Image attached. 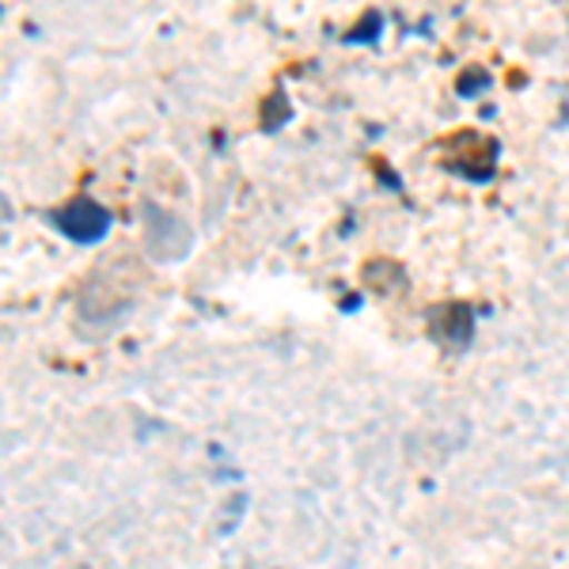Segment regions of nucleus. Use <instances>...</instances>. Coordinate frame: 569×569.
Wrapping results in <instances>:
<instances>
[{
  "instance_id": "obj_1",
  "label": "nucleus",
  "mask_w": 569,
  "mask_h": 569,
  "mask_svg": "<svg viewBox=\"0 0 569 569\" xmlns=\"http://www.w3.org/2000/svg\"><path fill=\"white\" fill-rule=\"evenodd\" d=\"M53 224H58L61 232L69 236V240L96 243L99 236H103L107 228H110V217H107V209L99 206V201L77 198V201H69L66 209H58V213H53Z\"/></svg>"
},
{
  "instance_id": "obj_2",
  "label": "nucleus",
  "mask_w": 569,
  "mask_h": 569,
  "mask_svg": "<svg viewBox=\"0 0 569 569\" xmlns=\"http://www.w3.org/2000/svg\"><path fill=\"white\" fill-rule=\"evenodd\" d=\"M433 330H437V338L440 342H448V346H467V338H471V311H467L463 305H448V308H440L433 311Z\"/></svg>"
},
{
  "instance_id": "obj_3",
  "label": "nucleus",
  "mask_w": 569,
  "mask_h": 569,
  "mask_svg": "<svg viewBox=\"0 0 569 569\" xmlns=\"http://www.w3.org/2000/svg\"><path fill=\"white\" fill-rule=\"evenodd\" d=\"M376 31H380V20H376V16H369V23H365V27H357V31L346 34V42H369Z\"/></svg>"
},
{
  "instance_id": "obj_4",
  "label": "nucleus",
  "mask_w": 569,
  "mask_h": 569,
  "mask_svg": "<svg viewBox=\"0 0 569 569\" xmlns=\"http://www.w3.org/2000/svg\"><path fill=\"white\" fill-rule=\"evenodd\" d=\"M482 88H486V77H482V72H467L463 84H460L463 96H475V91H482Z\"/></svg>"
}]
</instances>
